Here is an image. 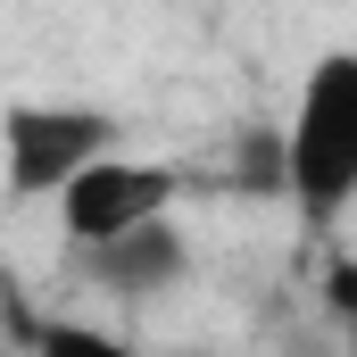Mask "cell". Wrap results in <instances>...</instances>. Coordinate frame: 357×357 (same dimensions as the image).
Segmentation results:
<instances>
[{
    "mask_svg": "<svg viewBox=\"0 0 357 357\" xmlns=\"http://www.w3.org/2000/svg\"><path fill=\"white\" fill-rule=\"evenodd\" d=\"M274 142H282V199H299V216L333 233L357 191V50H324L307 67L291 125Z\"/></svg>",
    "mask_w": 357,
    "mask_h": 357,
    "instance_id": "1",
    "label": "cell"
},
{
    "mask_svg": "<svg viewBox=\"0 0 357 357\" xmlns=\"http://www.w3.org/2000/svg\"><path fill=\"white\" fill-rule=\"evenodd\" d=\"M125 125L91 100H8L0 108V199L8 208H50L91 158H108Z\"/></svg>",
    "mask_w": 357,
    "mask_h": 357,
    "instance_id": "2",
    "label": "cell"
},
{
    "mask_svg": "<svg viewBox=\"0 0 357 357\" xmlns=\"http://www.w3.org/2000/svg\"><path fill=\"white\" fill-rule=\"evenodd\" d=\"M175 191H183L175 167L108 150V158H91L84 175L50 199V216H59V241L84 258V250H100V241H116V233L150 225V216H175Z\"/></svg>",
    "mask_w": 357,
    "mask_h": 357,
    "instance_id": "3",
    "label": "cell"
},
{
    "mask_svg": "<svg viewBox=\"0 0 357 357\" xmlns=\"http://www.w3.org/2000/svg\"><path fill=\"white\" fill-rule=\"evenodd\" d=\"M84 274H91V291H108V299H158V291H175L191 274V241H183L175 216H150V225L84 250Z\"/></svg>",
    "mask_w": 357,
    "mask_h": 357,
    "instance_id": "4",
    "label": "cell"
},
{
    "mask_svg": "<svg viewBox=\"0 0 357 357\" xmlns=\"http://www.w3.org/2000/svg\"><path fill=\"white\" fill-rule=\"evenodd\" d=\"M25 349L33 357H142L125 333H108V324H91V316H42V324L25 333Z\"/></svg>",
    "mask_w": 357,
    "mask_h": 357,
    "instance_id": "5",
    "label": "cell"
}]
</instances>
